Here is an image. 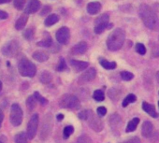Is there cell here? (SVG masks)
Instances as JSON below:
<instances>
[{
  "label": "cell",
  "mask_w": 159,
  "mask_h": 143,
  "mask_svg": "<svg viewBox=\"0 0 159 143\" xmlns=\"http://www.w3.org/2000/svg\"><path fill=\"white\" fill-rule=\"evenodd\" d=\"M9 18V14L6 11H0V20H6Z\"/></svg>",
  "instance_id": "obj_43"
},
{
  "label": "cell",
  "mask_w": 159,
  "mask_h": 143,
  "mask_svg": "<svg viewBox=\"0 0 159 143\" xmlns=\"http://www.w3.org/2000/svg\"><path fill=\"white\" fill-rule=\"evenodd\" d=\"M155 78H156V80H157V83H159V71H157V72H156V74H155Z\"/></svg>",
  "instance_id": "obj_47"
},
{
  "label": "cell",
  "mask_w": 159,
  "mask_h": 143,
  "mask_svg": "<svg viewBox=\"0 0 159 143\" xmlns=\"http://www.w3.org/2000/svg\"><path fill=\"white\" fill-rule=\"evenodd\" d=\"M125 40V32L122 28L114 29L107 38V47L111 51L120 50Z\"/></svg>",
  "instance_id": "obj_2"
},
{
  "label": "cell",
  "mask_w": 159,
  "mask_h": 143,
  "mask_svg": "<svg viewBox=\"0 0 159 143\" xmlns=\"http://www.w3.org/2000/svg\"><path fill=\"white\" fill-rule=\"evenodd\" d=\"M122 143H140V140H139L137 136H133L132 138L127 139V140H125V141L122 142Z\"/></svg>",
  "instance_id": "obj_40"
},
{
  "label": "cell",
  "mask_w": 159,
  "mask_h": 143,
  "mask_svg": "<svg viewBox=\"0 0 159 143\" xmlns=\"http://www.w3.org/2000/svg\"><path fill=\"white\" fill-rule=\"evenodd\" d=\"M152 56L153 57H159V46L153 45V48H152Z\"/></svg>",
  "instance_id": "obj_42"
},
{
  "label": "cell",
  "mask_w": 159,
  "mask_h": 143,
  "mask_svg": "<svg viewBox=\"0 0 159 143\" xmlns=\"http://www.w3.org/2000/svg\"><path fill=\"white\" fill-rule=\"evenodd\" d=\"M55 38H56V40L60 44H63V45L67 44L68 41H69V38H70V30H69V28L66 27V26H63L60 29H58V31L56 32Z\"/></svg>",
  "instance_id": "obj_9"
},
{
  "label": "cell",
  "mask_w": 159,
  "mask_h": 143,
  "mask_svg": "<svg viewBox=\"0 0 159 143\" xmlns=\"http://www.w3.org/2000/svg\"><path fill=\"white\" fill-rule=\"evenodd\" d=\"M3 120H4V113L1 109H0V127H1V125H2Z\"/></svg>",
  "instance_id": "obj_44"
},
{
  "label": "cell",
  "mask_w": 159,
  "mask_h": 143,
  "mask_svg": "<svg viewBox=\"0 0 159 143\" xmlns=\"http://www.w3.org/2000/svg\"><path fill=\"white\" fill-rule=\"evenodd\" d=\"M51 11H52V8H51L50 6H45V7L42 9V11L40 12V15H41V16H45V15L48 14Z\"/></svg>",
  "instance_id": "obj_41"
},
{
  "label": "cell",
  "mask_w": 159,
  "mask_h": 143,
  "mask_svg": "<svg viewBox=\"0 0 159 143\" xmlns=\"http://www.w3.org/2000/svg\"><path fill=\"white\" fill-rule=\"evenodd\" d=\"M120 75H121L122 80H124L125 82H129L134 79V74L131 72H128V71H122Z\"/></svg>",
  "instance_id": "obj_30"
},
{
  "label": "cell",
  "mask_w": 159,
  "mask_h": 143,
  "mask_svg": "<svg viewBox=\"0 0 159 143\" xmlns=\"http://www.w3.org/2000/svg\"><path fill=\"white\" fill-rule=\"evenodd\" d=\"M136 51L140 55H144L146 53V48L142 43H138L136 44Z\"/></svg>",
  "instance_id": "obj_36"
},
{
  "label": "cell",
  "mask_w": 159,
  "mask_h": 143,
  "mask_svg": "<svg viewBox=\"0 0 159 143\" xmlns=\"http://www.w3.org/2000/svg\"><path fill=\"white\" fill-rule=\"evenodd\" d=\"M139 118H133L127 124L126 126V129H125V132L126 133H131L133 131L136 130L137 126L139 125Z\"/></svg>",
  "instance_id": "obj_24"
},
{
  "label": "cell",
  "mask_w": 159,
  "mask_h": 143,
  "mask_svg": "<svg viewBox=\"0 0 159 143\" xmlns=\"http://www.w3.org/2000/svg\"><path fill=\"white\" fill-rule=\"evenodd\" d=\"M89 113H90V110H83V111H81L78 114V116H79V118L81 119V120L86 121L88 116H89Z\"/></svg>",
  "instance_id": "obj_38"
},
{
  "label": "cell",
  "mask_w": 159,
  "mask_h": 143,
  "mask_svg": "<svg viewBox=\"0 0 159 143\" xmlns=\"http://www.w3.org/2000/svg\"><path fill=\"white\" fill-rule=\"evenodd\" d=\"M158 106H159V102H158Z\"/></svg>",
  "instance_id": "obj_50"
},
{
  "label": "cell",
  "mask_w": 159,
  "mask_h": 143,
  "mask_svg": "<svg viewBox=\"0 0 159 143\" xmlns=\"http://www.w3.org/2000/svg\"><path fill=\"white\" fill-rule=\"evenodd\" d=\"M2 87H3V85H2V83H1V82H0V92H1V91H2Z\"/></svg>",
  "instance_id": "obj_48"
},
{
  "label": "cell",
  "mask_w": 159,
  "mask_h": 143,
  "mask_svg": "<svg viewBox=\"0 0 159 143\" xmlns=\"http://www.w3.org/2000/svg\"><path fill=\"white\" fill-rule=\"evenodd\" d=\"M70 65L73 67V69L77 72H80V71H84L85 70L88 66H89V63L88 62H84V61H79V60H70Z\"/></svg>",
  "instance_id": "obj_12"
},
{
  "label": "cell",
  "mask_w": 159,
  "mask_h": 143,
  "mask_svg": "<svg viewBox=\"0 0 159 143\" xmlns=\"http://www.w3.org/2000/svg\"><path fill=\"white\" fill-rule=\"evenodd\" d=\"M32 57L36 61L41 62V63L42 62H46L49 59V55L45 51H36L35 52H33Z\"/></svg>",
  "instance_id": "obj_19"
},
{
  "label": "cell",
  "mask_w": 159,
  "mask_h": 143,
  "mask_svg": "<svg viewBox=\"0 0 159 143\" xmlns=\"http://www.w3.org/2000/svg\"><path fill=\"white\" fill-rule=\"evenodd\" d=\"M12 0H0V5H2V4H6V3H10L11 2Z\"/></svg>",
  "instance_id": "obj_46"
},
{
  "label": "cell",
  "mask_w": 159,
  "mask_h": 143,
  "mask_svg": "<svg viewBox=\"0 0 159 143\" xmlns=\"http://www.w3.org/2000/svg\"><path fill=\"white\" fill-rule=\"evenodd\" d=\"M59 105L63 109H79L81 108V102L73 95H64L59 100Z\"/></svg>",
  "instance_id": "obj_4"
},
{
  "label": "cell",
  "mask_w": 159,
  "mask_h": 143,
  "mask_svg": "<svg viewBox=\"0 0 159 143\" xmlns=\"http://www.w3.org/2000/svg\"><path fill=\"white\" fill-rule=\"evenodd\" d=\"M74 132V127L71 126V125H67L64 128V132H63V136H64V138L66 139L68 138Z\"/></svg>",
  "instance_id": "obj_31"
},
{
  "label": "cell",
  "mask_w": 159,
  "mask_h": 143,
  "mask_svg": "<svg viewBox=\"0 0 159 143\" xmlns=\"http://www.w3.org/2000/svg\"><path fill=\"white\" fill-rule=\"evenodd\" d=\"M109 20H110V17H109V14H102L100 15L98 18H97L95 20V33L96 34H101L104 32V30L108 27V23H109Z\"/></svg>",
  "instance_id": "obj_6"
},
{
  "label": "cell",
  "mask_w": 159,
  "mask_h": 143,
  "mask_svg": "<svg viewBox=\"0 0 159 143\" xmlns=\"http://www.w3.org/2000/svg\"><path fill=\"white\" fill-rule=\"evenodd\" d=\"M86 121H88V122H89V125H90V127H92L96 132H100V131L103 129V123H102V121H101L98 117L95 116V114L93 113V111H92V110H90L89 116H88V118H87V120H86Z\"/></svg>",
  "instance_id": "obj_11"
},
{
  "label": "cell",
  "mask_w": 159,
  "mask_h": 143,
  "mask_svg": "<svg viewBox=\"0 0 159 143\" xmlns=\"http://www.w3.org/2000/svg\"><path fill=\"white\" fill-rule=\"evenodd\" d=\"M101 4L99 2H90L88 5H87V12L91 15H96L98 14L100 11H101Z\"/></svg>",
  "instance_id": "obj_16"
},
{
  "label": "cell",
  "mask_w": 159,
  "mask_h": 143,
  "mask_svg": "<svg viewBox=\"0 0 159 143\" xmlns=\"http://www.w3.org/2000/svg\"><path fill=\"white\" fill-rule=\"evenodd\" d=\"M97 76V70L94 67L89 68L88 70L84 71V72L80 76L78 83L79 84H85L87 83H90L91 81H93Z\"/></svg>",
  "instance_id": "obj_10"
},
{
  "label": "cell",
  "mask_w": 159,
  "mask_h": 143,
  "mask_svg": "<svg viewBox=\"0 0 159 143\" xmlns=\"http://www.w3.org/2000/svg\"><path fill=\"white\" fill-rule=\"evenodd\" d=\"M139 17L144 24V25L151 30H158L159 29V18L157 14L151 9L150 6L146 4H142L139 10Z\"/></svg>",
  "instance_id": "obj_1"
},
{
  "label": "cell",
  "mask_w": 159,
  "mask_h": 143,
  "mask_svg": "<svg viewBox=\"0 0 159 143\" xmlns=\"http://www.w3.org/2000/svg\"><path fill=\"white\" fill-rule=\"evenodd\" d=\"M18 70L19 73L23 77H29L32 78L37 73V66L31 61L26 58H23L20 60L18 64Z\"/></svg>",
  "instance_id": "obj_3"
},
{
  "label": "cell",
  "mask_w": 159,
  "mask_h": 143,
  "mask_svg": "<svg viewBox=\"0 0 159 143\" xmlns=\"http://www.w3.org/2000/svg\"><path fill=\"white\" fill-rule=\"evenodd\" d=\"M38 126H39V115L38 114H33L32 117L29 120V123L27 124V136L29 139H33L35 136L37 135L38 131Z\"/></svg>",
  "instance_id": "obj_7"
},
{
  "label": "cell",
  "mask_w": 159,
  "mask_h": 143,
  "mask_svg": "<svg viewBox=\"0 0 159 143\" xmlns=\"http://www.w3.org/2000/svg\"><path fill=\"white\" fill-rule=\"evenodd\" d=\"M52 75L47 70H44L41 72L40 76H39V81L44 83V84H48L52 82Z\"/></svg>",
  "instance_id": "obj_22"
},
{
  "label": "cell",
  "mask_w": 159,
  "mask_h": 143,
  "mask_svg": "<svg viewBox=\"0 0 159 143\" xmlns=\"http://www.w3.org/2000/svg\"><path fill=\"white\" fill-rule=\"evenodd\" d=\"M36 102H37V100H36L34 96H30L27 97V99H26V106H27L29 110H33L35 109Z\"/></svg>",
  "instance_id": "obj_29"
},
{
  "label": "cell",
  "mask_w": 159,
  "mask_h": 143,
  "mask_svg": "<svg viewBox=\"0 0 159 143\" xmlns=\"http://www.w3.org/2000/svg\"><path fill=\"white\" fill-rule=\"evenodd\" d=\"M77 143H92L91 138L87 135H82L81 136H79Z\"/></svg>",
  "instance_id": "obj_35"
},
{
  "label": "cell",
  "mask_w": 159,
  "mask_h": 143,
  "mask_svg": "<svg viewBox=\"0 0 159 143\" xmlns=\"http://www.w3.org/2000/svg\"><path fill=\"white\" fill-rule=\"evenodd\" d=\"M28 21V14L27 13H24L20 16V18L16 21L15 23V28L17 30H22L25 28V26L26 25Z\"/></svg>",
  "instance_id": "obj_18"
},
{
  "label": "cell",
  "mask_w": 159,
  "mask_h": 143,
  "mask_svg": "<svg viewBox=\"0 0 159 143\" xmlns=\"http://www.w3.org/2000/svg\"><path fill=\"white\" fill-rule=\"evenodd\" d=\"M37 45L39 47H44V48H50L52 46V39L51 36L48 34V32H45V38H43L39 42H38Z\"/></svg>",
  "instance_id": "obj_20"
},
{
  "label": "cell",
  "mask_w": 159,
  "mask_h": 143,
  "mask_svg": "<svg viewBox=\"0 0 159 143\" xmlns=\"http://www.w3.org/2000/svg\"><path fill=\"white\" fill-rule=\"evenodd\" d=\"M153 131V125L151 122L149 121H145L142 124V127H141V134L144 137H150Z\"/></svg>",
  "instance_id": "obj_15"
},
{
  "label": "cell",
  "mask_w": 159,
  "mask_h": 143,
  "mask_svg": "<svg viewBox=\"0 0 159 143\" xmlns=\"http://www.w3.org/2000/svg\"><path fill=\"white\" fill-rule=\"evenodd\" d=\"M25 2H26V0H14L13 4H14V7H15L17 10L22 11V10L24 9V7H25Z\"/></svg>",
  "instance_id": "obj_37"
},
{
  "label": "cell",
  "mask_w": 159,
  "mask_h": 143,
  "mask_svg": "<svg viewBox=\"0 0 159 143\" xmlns=\"http://www.w3.org/2000/svg\"><path fill=\"white\" fill-rule=\"evenodd\" d=\"M99 63L102 65V67H104L105 69H114L117 66L115 62H110L104 58H99Z\"/></svg>",
  "instance_id": "obj_25"
},
{
  "label": "cell",
  "mask_w": 159,
  "mask_h": 143,
  "mask_svg": "<svg viewBox=\"0 0 159 143\" xmlns=\"http://www.w3.org/2000/svg\"><path fill=\"white\" fill-rule=\"evenodd\" d=\"M88 50V45L85 41H81V42H79L77 43L73 49H72V51L73 53L75 54H84Z\"/></svg>",
  "instance_id": "obj_14"
},
{
  "label": "cell",
  "mask_w": 159,
  "mask_h": 143,
  "mask_svg": "<svg viewBox=\"0 0 159 143\" xmlns=\"http://www.w3.org/2000/svg\"><path fill=\"white\" fill-rule=\"evenodd\" d=\"M97 112H98V114L100 116V117H102V116H104V115H106V113H107V109L105 108V107H98V109H97Z\"/></svg>",
  "instance_id": "obj_39"
},
{
  "label": "cell",
  "mask_w": 159,
  "mask_h": 143,
  "mask_svg": "<svg viewBox=\"0 0 159 143\" xmlns=\"http://www.w3.org/2000/svg\"><path fill=\"white\" fill-rule=\"evenodd\" d=\"M27 134L25 132H20L15 135L14 136V141L15 143H27Z\"/></svg>",
  "instance_id": "obj_26"
},
{
  "label": "cell",
  "mask_w": 159,
  "mask_h": 143,
  "mask_svg": "<svg viewBox=\"0 0 159 143\" xmlns=\"http://www.w3.org/2000/svg\"><path fill=\"white\" fill-rule=\"evenodd\" d=\"M34 96H35L36 100H37L38 102H39L41 105H46V104L48 103V100H47L45 97H43L39 92H35V93H34Z\"/></svg>",
  "instance_id": "obj_34"
},
{
  "label": "cell",
  "mask_w": 159,
  "mask_h": 143,
  "mask_svg": "<svg viewBox=\"0 0 159 143\" xmlns=\"http://www.w3.org/2000/svg\"><path fill=\"white\" fill-rule=\"evenodd\" d=\"M136 100H137V96H136L135 95H133V94H130V95H128V96L124 99V101H123V107L125 108V107H127L129 104L136 102Z\"/></svg>",
  "instance_id": "obj_27"
},
{
  "label": "cell",
  "mask_w": 159,
  "mask_h": 143,
  "mask_svg": "<svg viewBox=\"0 0 159 143\" xmlns=\"http://www.w3.org/2000/svg\"><path fill=\"white\" fill-rule=\"evenodd\" d=\"M56 119H57V121H62V120L64 119V115H63L62 113H59V114H57Z\"/></svg>",
  "instance_id": "obj_45"
},
{
  "label": "cell",
  "mask_w": 159,
  "mask_h": 143,
  "mask_svg": "<svg viewBox=\"0 0 159 143\" xmlns=\"http://www.w3.org/2000/svg\"><path fill=\"white\" fill-rule=\"evenodd\" d=\"M58 22H59V16H58L57 14H51V15H49V16L45 19L44 25H45L46 26L50 27V26L55 25V24L58 23Z\"/></svg>",
  "instance_id": "obj_23"
},
{
  "label": "cell",
  "mask_w": 159,
  "mask_h": 143,
  "mask_svg": "<svg viewBox=\"0 0 159 143\" xmlns=\"http://www.w3.org/2000/svg\"><path fill=\"white\" fill-rule=\"evenodd\" d=\"M23 118H24V112L21 107L18 104H13L11 108V115H10L11 123L13 126H19L23 123Z\"/></svg>",
  "instance_id": "obj_5"
},
{
  "label": "cell",
  "mask_w": 159,
  "mask_h": 143,
  "mask_svg": "<svg viewBox=\"0 0 159 143\" xmlns=\"http://www.w3.org/2000/svg\"><path fill=\"white\" fill-rule=\"evenodd\" d=\"M0 143H3V142H2V141H0Z\"/></svg>",
  "instance_id": "obj_49"
},
{
  "label": "cell",
  "mask_w": 159,
  "mask_h": 143,
  "mask_svg": "<svg viewBox=\"0 0 159 143\" xmlns=\"http://www.w3.org/2000/svg\"><path fill=\"white\" fill-rule=\"evenodd\" d=\"M110 124L111 126L112 129H115V128H118L121 124H122V120L120 118V116L115 113V114H112L110 118Z\"/></svg>",
  "instance_id": "obj_21"
},
{
  "label": "cell",
  "mask_w": 159,
  "mask_h": 143,
  "mask_svg": "<svg viewBox=\"0 0 159 143\" xmlns=\"http://www.w3.org/2000/svg\"><path fill=\"white\" fill-rule=\"evenodd\" d=\"M18 50H19V43L15 39H13V40H11L10 42H8L2 48L1 51L5 56L12 57L18 52Z\"/></svg>",
  "instance_id": "obj_8"
},
{
  "label": "cell",
  "mask_w": 159,
  "mask_h": 143,
  "mask_svg": "<svg viewBox=\"0 0 159 143\" xmlns=\"http://www.w3.org/2000/svg\"><path fill=\"white\" fill-rule=\"evenodd\" d=\"M66 69H67V65H66L65 59H64L63 57H61L60 60H59L58 65H57V67H56V70H57V71H64V70H66Z\"/></svg>",
  "instance_id": "obj_33"
},
{
  "label": "cell",
  "mask_w": 159,
  "mask_h": 143,
  "mask_svg": "<svg viewBox=\"0 0 159 143\" xmlns=\"http://www.w3.org/2000/svg\"><path fill=\"white\" fill-rule=\"evenodd\" d=\"M142 109L152 118H157L158 117V114H157V112L155 110V107L153 105H151V104H149L147 102H143L142 103Z\"/></svg>",
  "instance_id": "obj_17"
},
{
  "label": "cell",
  "mask_w": 159,
  "mask_h": 143,
  "mask_svg": "<svg viewBox=\"0 0 159 143\" xmlns=\"http://www.w3.org/2000/svg\"><path fill=\"white\" fill-rule=\"evenodd\" d=\"M40 9V1L39 0H30L25 8V13L33 14L36 13Z\"/></svg>",
  "instance_id": "obj_13"
},
{
  "label": "cell",
  "mask_w": 159,
  "mask_h": 143,
  "mask_svg": "<svg viewBox=\"0 0 159 143\" xmlns=\"http://www.w3.org/2000/svg\"><path fill=\"white\" fill-rule=\"evenodd\" d=\"M93 98L96 101L101 102L105 99V94L102 90H96L93 94Z\"/></svg>",
  "instance_id": "obj_28"
},
{
  "label": "cell",
  "mask_w": 159,
  "mask_h": 143,
  "mask_svg": "<svg viewBox=\"0 0 159 143\" xmlns=\"http://www.w3.org/2000/svg\"><path fill=\"white\" fill-rule=\"evenodd\" d=\"M34 33H35V30H34V28L33 27H30V28H27L26 30H25L24 31V33H23V36H24V38H26V39H32L33 38V37H34Z\"/></svg>",
  "instance_id": "obj_32"
}]
</instances>
